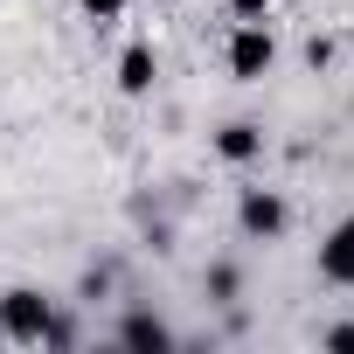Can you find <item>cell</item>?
Wrapping results in <instances>:
<instances>
[{"mask_svg":"<svg viewBox=\"0 0 354 354\" xmlns=\"http://www.w3.org/2000/svg\"><path fill=\"white\" fill-rule=\"evenodd\" d=\"M0 326H8L15 340H49L56 313H49V299H35V292H8V299H0Z\"/></svg>","mask_w":354,"mask_h":354,"instance_id":"cell-1","label":"cell"},{"mask_svg":"<svg viewBox=\"0 0 354 354\" xmlns=\"http://www.w3.org/2000/svg\"><path fill=\"white\" fill-rule=\"evenodd\" d=\"M271 56H278V49H271V35H264L257 21H243V28H236V42H230V70L250 84V77H264V70H271Z\"/></svg>","mask_w":354,"mask_h":354,"instance_id":"cell-2","label":"cell"},{"mask_svg":"<svg viewBox=\"0 0 354 354\" xmlns=\"http://www.w3.org/2000/svg\"><path fill=\"white\" fill-rule=\"evenodd\" d=\"M319 271L333 278V285H354V216L326 236V250H319Z\"/></svg>","mask_w":354,"mask_h":354,"instance_id":"cell-3","label":"cell"},{"mask_svg":"<svg viewBox=\"0 0 354 354\" xmlns=\"http://www.w3.org/2000/svg\"><path fill=\"white\" fill-rule=\"evenodd\" d=\"M236 216H243V230H250V236H278V230H285V202H278V195H264V188H257V195H243V209H236Z\"/></svg>","mask_w":354,"mask_h":354,"instance_id":"cell-4","label":"cell"},{"mask_svg":"<svg viewBox=\"0 0 354 354\" xmlns=\"http://www.w3.org/2000/svg\"><path fill=\"white\" fill-rule=\"evenodd\" d=\"M118 84H125L132 97H139V91H153V49H146V42H132V49L118 56Z\"/></svg>","mask_w":354,"mask_h":354,"instance_id":"cell-5","label":"cell"},{"mask_svg":"<svg viewBox=\"0 0 354 354\" xmlns=\"http://www.w3.org/2000/svg\"><path fill=\"white\" fill-rule=\"evenodd\" d=\"M118 340H125V347H146V354H160V347H174V333H167L160 319H146V313H132V319L118 326Z\"/></svg>","mask_w":354,"mask_h":354,"instance_id":"cell-6","label":"cell"},{"mask_svg":"<svg viewBox=\"0 0 354 354\" xmlns=\"http://www.w3.org/2000/svg\"><path fill=\"white\" fill-rule=\"evenodd\" d=\"M216 146H223V160H250L264 139H257V125H223V139H216Z\"/></svg>","mask_w":354,"mask_h":354,"instance_id":"cell-7","label":"cell"},{"mask_svg":"<svg viewBox=\"0 0 354 354\" xmlns=\"http://www.w3.org/2000/svg\"><path fill=\"white\" fill-rule=\"evenodd\" d=\"M84 15L104 28V21H118V15H125V0H84Z\"/></svg>","mask_w":354,"mask_h":354,"instance_id":"cell-8","label":"cell"},{"mask_svg":"<svg viewBox=\"0 0 354 354\" xmlns=\"http://www.w3.org/2000/svg\"><path fill=\"white\" fill-rule=\"evenodd\" d=\"M209 292H216V299H236V271L216 264V271H209Z\"/></svg>","mask_w":354,"mask_h":354,"instance_id":"cell-9","label":"cell"},{"mask_svg":"<svg viewBox=\"0 0 354 354\" xmlns=\"http://www.w3.org/2000/svg\"><path fill=\"white\" fill-rule=\"evenodd\" d=\"M326 347H340V354H354V326H333V333H326Z\"/></svg>","mask_w":354,"mask_h":354,"instance_id":"cell-10","label":"cell"},{"mask_svg":"<svg viewBox=\"0 0 354 354\" xmlns=\"http://www.w3.org/2000/svg\"><path fill=\"white\" fill-rule=\"evenodd\" d=\"M230 8H236V15H243V21H257V15H264V8H271V0H230Z\"/></svg>","mask_w":354,"mask_h":354,"instance_id":"cell-11","label":"cell"}]
</instances>
